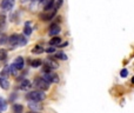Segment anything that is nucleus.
<instances>
[{
	"mask_svg": "<svg viewBox=\"0 0 134 113\" xmlns=\"http://www.w3.org/2000/svg\"><path fill=\"white\" fill-rule=\"evenodd\" d=\"M0 113H1V111H0Z\"/></svg>",
	"mask_w": 134,
	"mask_h": 113,
	"instance_id": "2f4dec72",
	"label": "nucleus"
},
{
	"mask_svg": "<svg viewBox=\"0 0 134 113\" xmlns=\"http://www.w3.org/2000/svg\"><path fill=\"white\" fill-rule=\"evenodd\" d=\"M57 10H53V12L52 13H45V14H40V18H41V20H44V21H50V20H52L55 17V14H57Z\"/></svg>",
	"mask_w": 134,
	"mask_h": 113,
	"instance_id": "423d86ee",
	"label": "nucleus"
},
{
	"mask_svg": "<svg viewBox=\"0 0 134 113\" xmlns=\"http://www.w3.org/2000/svg\"><path fill=\"white\" fill-rule=\"evenodd\" d=\"M132 84H134V77L132 78Z\"/></svg>",
	"mask_w": 134,
	"mask_h": 113,
	"instance_id": "c756f323",
	"label": "nucleus"
},
{
	"mask_svg": "<svg viewBox=\"0 0 134 113\" xmlns=\"http://www.w3.org/2000/svg\"><path fill=\"white\" fill-rule=\"evenodd\" d=\"M14 6V0H4L3 3H1V7L6 10V11H10L12 10Z\"/></svg>",
	"mask_w": 134,
	"mask_h": 113,
	"instance_id": "0eeeda50",
	"label": "nucleus"
},
{
	"mask_svg": "<svg viewBox=\"0 0 134 113\" xmlns=\"http://www.w3.org/2000/svg\"><path fill=\"white\" fill-rule=\"evenodd\" d=\"M46 52H47V53H53V52H55V46L50 47V48H47Z\"/></svg>",
	"mask_w": 134,
	"mask_h": 113,
	"instance_id": "a878e982",
	"label": "nucleus"
},
{
	"mask_svg": "<svg viewBox=\"0 0 134 113\" xmlns=\"http://www.w3.org/2000/svg\"><path fill=\"white\" fill-rule=\"evenodd\" d=\"M10 73H11V72H10V66L4 67V70L1 71V75H4V78L6 77V75H8Z\"/></svg>",
	"mask_w": 134,
	"mask_h": 113,
	"instance_id": "5701e85b",
	"label": "nucleus"
},
{
	"mask_svg": "<svg viewBox=\"0 0 134 113\" xmlns=\"http://www.w3.org/2000/svg\"><path fill=\"white\" fill-rule=\"evenodd\" d=\"M26 98L28 100H32V101H42L45 98H46V94L44 93V91H32L26 95Z\"/></svg>",
	"mask_w": 134,
	"mask_h": 113,
	"instance_id": "f257e3e1",
	"label": "nucleus"
},
{
	"mask_svg": "<svg viewBox=\"0 0 134 113\" xmlns=\"http://www.w3.org/2000/svg\"><path fill=\"white\" fill-rule=\"evenodd\" d=\"M62 3H64V0H58L57 1V5H54V10H59V8L61 7V5H62Z\"/></svg>",
	"mask_w": 134,
	"mask_h": 113,
	"instance_id": "b1692460",
	"label": "nucleus"
},
{
	"mask_svg": "<svg viewBox=\"0 0 134 113\" xmlns=\"http://www.w3.org/2000/svg\"><path fill=\"white\" fill-rule=\"evenodd\" d=\"M0 107H1V108H5V107H6V105H5V101L3 100V99H1V98H0Z\"/></svg>",
	"mask_w": 134,
	"mask_h": 113,
	"instance_id": "bb28decb",
	"label": "nucleus"
},
{
	"mask_svg": "<svg viewBox=\"0 0 134 113\" xmlns=\"http://www.w3.org/2000/svg\"><path fill=\"white\" fill-rule=\"evenodd\" d=\"M28 113H39V112H37V111H32V112H28Z\"/></svg>",
	"mask_w": 134,
	"mask_h": 113,
	"instance_id": "c85d7f7f",
	"label": "nucleus"
},
{
	"mask_svg": "<svg viewBox=\"0 0 134 113\" xmlns=\"http://www.w3.org/2000/svg\"><path fill=\"white\" fill-rule=\"evenodd\" d=\"M31 81L30 80H27V79H25V80H23V81L20 82V86H19V88L20 90H23V91H27V90H30L31 88Z\"/></svg>",
	"mask_w": 134,
	"mask_h": 113,
	"instance_id": "1a4fd4ad",
	"label": "nucleus"
},
{
	"mask_svg": "<svg viewBox=\"0 0 134 113\" xmlns=\"http://www.w3.org/2000/svg\"><path fill=\"white\" fill-rule=\"evenodd\" d=\"M67 44H68V43H64V44H60V45H59V46H60V47H65V46H67Z\"/></svg>",
	"mask_w": 134,
	"mask_h": 113,
	"instance_id": "cd10ccee",
	"label": "nucleus"
},
{
	"mask_svg": "<svg viewBox=\"0 0 134 113\" xmlns=\"http://www.w3.org/2000/svg\"><path fill=\"white\" fill-rule=\"evenodd\" d=\"M55 58L61 59V60H67V55L62 52H59V53H55Z\"/></svg>",
	"mask_w": 134,
	"mask_h": 113,
	"instance_id": "6ab92c4d",
	"label": "nucleus"
},
{
	"mask_svg": "<svg viewBox=\"0 0 134 113\" xmlns=\"http://www.w3.org/2000/svg\"><path fill=\"white\" fill-rule=\"evenodd\" d=\"M28 106H30V108L33 109V111H37V112H39V111H41L42 109V105L40 104V101H32L28 104Z\"/></svg>",
	"mask_w": 134,
	"mask_h": 113,
	"instance_id": "6e6552de",
	"label": "nucleus"
},
{
	"mask_svg": "<svg viewBox=\"0 0 134 113\" xmlns=\"http://www.w3.org/2000/svg\"><path fill=\"white\" fill-rule=\"evenodd\" d=\"M6 57H7V52H6V50H0V61H3V60H5L6 59Z\"/></svg>",
	"mask_w": 134,
	"mask_h": 113,
	"instance_id": "aec40b11",
	"label": "nucleus"
},
{
	"mask_svg": "<svg viewBox=\"0 0 134 113\" xmlns=\"http://www.w3.org/2000/svg\"><path fill=\"white\" fill-rule=\"evenodd\" d=\"M32 33V28L30 27V24L26 23V25H25V28H24V34L25 35H30Z\"/></svg>",
	"mask_w": 134,
	"mask_h": 113,
	"instance_id": "dca6fc26",
	"label": "nucleus"
},
{
	"mask_svg": "<svg viewBox=\"0 0 134 113\" xmlns=\"http://www.w3.org/2000/svg\"><path fill=\"white\" fill-rule=\"evenodd\" d=\"M14 65L17 66L18 70H23L24 68V59L21 57H18V58L14 60Z\"/></svg>",
	"mask_w": 134,
	"mask_h": 113,
	"instance_id": "9b49d317",
	"label": "nucleus"
},
{
	"mask_svg": "<svg viewBox=\"0 0 134 113\" xmlns=\"http://www.w3.org/2000/svg\"><path fill=\"white\" fill-rule=\"evenodd\" d=\"M24 111V107L19 104H16V105H13V113H23Z\"/></svg>",
	"mask_w": 134,
	"mask_h": 113,
	"instance_id": "2eb2a0df",
	"label": "nucleus"
},
{
	"mask_svg": "<svg viewBox=\"0 0 134 113\" xmlns=\"http://www.w3.org/2000/svg\"><path fill=\"white\" fill-rule=\"evenodd\" d=\"M54 5H55V0H48V3L45 5V12L54 10Z\"/></svg>",
	"mask_w": 134,
	"mask_h": 113,
	"instance_id": "4468645a",
	"label": "nucleus"
},
{
	"mask_svg": "<svg viewBox=\"0 0 134 113\" xmlns=\"http://www.w3.org/2000/svg\"><path fill=\"white\" fill-rule=\"evenodd\" d=\"M0 87L3 88V90H8V87H10V81H8L6 78H0Z\"/></svg>",
	"mask_w": 134,
	"mask_h": 113,
	"instance_id": "9d476101",
	"label": "nucleus"
},
{
	"mask_svg": "<svg viewBox=\"0 0 134 113\" xmlns=\"http://www.w3.org/2000/svg\"><path fill=\"white\" fill-rule=\"evenodd\" d=\"M41 64H42V61L40 60V59H35V60H32V62H31V65H32V67H39V66H41Z\"/></svg>",
	"mask_w": 134,
	"mask_h": 113,
	"instance_id": "f3484780",
	"label": "nucleus"
},
{
	"mask_svg": "<svg viewBox=\"0 0 134 113\" xmlns=\"http://www.w3.org/2000/svg\"><path fill=\"white\" fill-rule=\"evenodd\" d=\"M127 74H128V71H127L126 68H122V70H121V72H120V75H121L122 78H126Z\"/></svg>",
	"mask_w": 134,
	"mask_h": 113,
	"instance_id": "393cba45",
	"label": "nucleus"
},
{
	"mask_svg": "<svg viewBox=\"0 0 134 113\" xmlns=\"http://www.w3.org/2000/svg\"><path fill=\"white\" fill-rule=\"evenodd\" d=\"M6 24V16L5 14H1L0 16V28H3Z\"/></svg>",
	"mask_w": 134,
	"mask_h": 113,
	"instance_id": "412c9836",
	"label": "nucleus"
},
{
	"mask_svg": "<svg viewBox=\"0 0 134 113\" xmlns=\"http://www.w3.org/2000/svg\"><path fill=\"white\" fill-rule=\"evenodd\" d=\"M39 1H42V0H39Z\"/></svg>",
	"mask_w": 134,
	"mask_h": 113,
	"instance_id": "7c9ffc66",
	"label": "nucleus"
},
{
	"mask_svg": "<svg viewBox=\"0 0 134 113\" xmlns=\"http://www.w3.org/2000/svg\"><path fill=\"white\" fill-rule=\"evenodd\" d=\"M60 43H61V38L58 37V35H55L54 38H52V39L50 40L51 46H58V45H60Z\"/></svg>",
	"mask_w": 134,
	"mask_h": 113,
	"instance_id": "f8f14e48",
	"label": "nucleus"
},
{
	"mask_svg": "<svg viewBox=\"0 0 134 113\" xmlns=\"http://www.w3.org/2000/svg\"><path fill=\"white\" fill-rule=\"evenodd\" d=\"M45 66H47L51 70H57L58 67H59V64L54 59H46L45 60Z\"/></svg>",
	"mask_w": 134,
	"mask_h": 113,
	"instance_id": "39448f33",
	"label": "nucleus"
},
{
	"mask_svg": "<svg viewBox=\"0 0 134 113\" xmlns=\"http://www.w3.org/2000/svg\"><path fill=\"white\" fill-rule=\"evenodd\" d=\"M34 86L40 91H47L50 88V82L47 81L45 78H35Z\"/></svg>",
	"mask_w": 134,
	"mask_h": 113,
	"instance_id": "7ed1b4c3",
	"label": "nucleus"
},
{
	"mask_svg": "<svg viewBox=\"0 0 134 113\" xmlns=\"http://www.w3.org/2000/svg\"><path fill=\"white\" fill-rule=\"evenodd\" d=\"M59 32H60V27L58 26V25H52L51 26V31H50V34L55 37V35L59 34Z\"/></svg>",
	"mask_w": 134,
	"mask_h": 113,
	"instance_id": "ddd939ff",
	"label": "nucleus"
},
{
	"mask_svg": "<svg viewBox=\"0 0 134 113\" xmlns=\"http://www.w3.org/2000/svg\"><path fill=\"white\" fill-rule=\"evenodd\" d=\"M44 78L46 79L50 84L51 82H52V84H57V82H59V77H58V74L53 73V72H46L45 75H44Z\"/></svg>",
	"mask_w": 134,
	"mask_h": 113,
	"instance_id": "20e7f679",
	"label": "nucleus"
},
{
	"mask_svg": "<svg viewBox=\"0 0 134 113\" xmlns=\"http://www.w3.org/2000/svg\"><path fill=\"white\" fill-rule=\"evenodd\" d=\"M8 43L13 45V46H17V45H25L27 43V39L24 38L23 35L20 34H12L10 38H8Z\"/></svg>",
	"mask_w": 134,
	"mask_h": 113,
	"instance_id": "f03ea898",
	"label": "nucleus"
},
{
	"mask_svg": "<svg viewBox=\"0 0 134 113\" xmlns=\"http://www.w3.org/2000/svg\"><path fill=\"white\" fill-rule=\"evenodd\" d=\"M10 72H11L12 75H17V73H18V68H17V66L14 65V64L10 65Z\"/></svg>",
	"mask_w": 134,
	"mask_h": 113,
	"instance_id": "a211bd4d",
	"label": "nucleus"
},
{
	"mask_svg": "<svg viewBox=\"0 0 134 113\" xmlns=\"http://www.w3.org/2000/svg\"><path fill=\"white\" fill-rule=\"evenodd\" d=\"M32 52H33V53H42V52H44V48H42L41 46H35L34 48H33V50H32Z\"/></svg>",
	"mask_w": 134,
	"mask_h": 113,
	"instance_id": "4be33fe9",
	"label": "nucleus"
}]
</instances>
